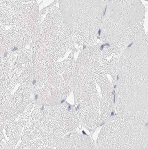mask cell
Returning a JSON list of instances; mask_svg holds the SVG:
<instances>
[{
	"mask_svg": "<svg viewBox=\"0 0 148 149\" xmlns=\"http://www.w3.org/2000/svg\"><path fill=\"white\" fill-rule=\"evenodd\" d=\"M145 14L140 1H107L100 36L101 43L121 54L132 42L146 35Z\"/></svg>",
	"mask_w": 148,
	"mask_h": 149,
	"instance_id": "2",
	"label": "cell"
},
{
	"mask_svg": "<svg viewBox=\"0 0 148 149\" xmlns=\"http://www.w3.org/2000/svg\"><path fill=\"white\" fill-rule=\"evenodd\" d=\"M96 149H148L146 124L116 116L99 133Z\"/></svg>",
	"mask_w": 148,
	"mask_h": 149,
	"instance_id": "4",
	"label": "cell"
},
{
	"mask_svg": "<svg viewBox=\"0 0 148 149\" xmlns=\"http://www.w3.org/2000/svg\"><path fill=\"white\" fill-rule=\"evenodd\" d=\"M28 108L20 149H45L75 131L78 125L75 106L67 102L50 106L31 103Z\"/></svg>",
	"mask_w": 148,
	"mask_h": 149,
	"instance_id": "1",
	"label": "cell"
},
{
	"mask_svg": "<svg viewBox=\"0 0 148 149\" xmlns=\"http://www.w3.org/2000/svg\"><path fill=\"white\" fill-rule=\"evenodd\" d=\"M107 2L59 1L63 22L76 44L87 47L98 43Z\"/></svg>",
	"mask_w": 148,
	"mask_h": 149,
	"instance_id": "3",
	"label": "cell"
},
{
	"mask_svg": "<svg viewBox=\"0 0 148 149\" xmlns=\"http://www.w3.org/2000/svg\"><path fill=\"white\" fill-rule=\"evenodd\" d=\"M47 12L42 24L43 46L47 58L56 62L72 49L73 42L59 9L51 8Z\"/></svg>",
	"mask_w": 148,
	"mask_h": 149,
	"instance_id": "6",
	"label": "cell"
},
{
	"mask_svg": "<svg viewBox=\"0 0 148 149\" xmlns=\"http://www.w3.org/2000/svg\"><path fill=\"white\" fill-rule=\"evenodd\" d=\"M97 85L92 74L75 70L72 91L75 109L79 122L91 129L96 128L102 123Z\"/></svg>",
	"mask_w": 148,
	"mask_h": 149,
	"instance_id": "5",
	"label": "cell"
}]
</instances>
